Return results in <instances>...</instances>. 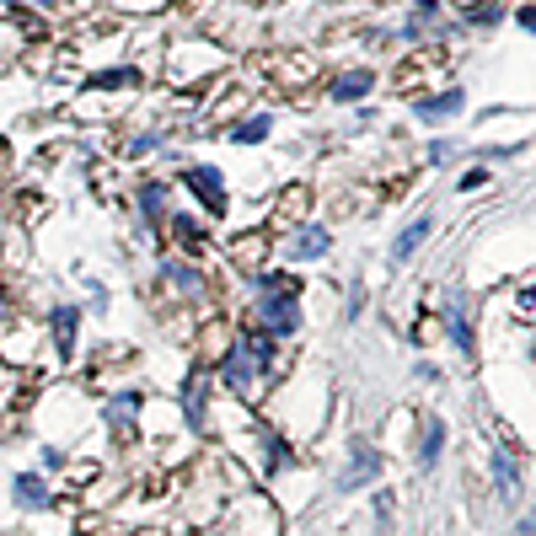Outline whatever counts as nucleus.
Returning <instances> with one entry per match:
<instances>
[{
  "label": "nucleus",
  "mask_w": 536,
  "mask_h": 536,
  "mask_svg": "<svg viewBox=\"0 0 536 536\" xmlns=\"http://www.w3.org/2000/svg\"><path fill=\"white\" fill-rule=\"evenodd\" d=\"M182 178H188V188H193L210 210H220V204H226V188H220V172H215V167H188Z\"/></svg>",
  "instance_id": "nucleus-3"
},
{
  "label": "nucleus",
  "mask_w": 536,
  "mask_h": 536,
  "mask_svg": "<svg viewBox=\"0 0 536 536\" xmlns=\"http://www.w3.org/2000/svg\"><path fill=\"white\" fill-rule=\"evenodd\" d=\"M462 108V92H440V97H424L414 113L418 119H445V113H456Z\"/></svg>",
  "instance_id": "nucleus-10"
},
{
  "label": "nucleus",
  "mask_w": 536,
  "mask_h": 536,
  "mask_svg": "<svg viewBox=\"0 0 536 536\" xmlns=\"http://www.w3.org/2000/svg\"><path fill=\"white\" fill-rule=\"evenodd\" d=\"M493 482H499V493H510V482H515V462H510V451H499V456H493Z\"/></svg>",
  "instance_id": "nucleus-12"
},
{
  "label": "nucleus",
  "mask_w": 536,
  "mask_h": 536,
  "mask_svg": "<svg viewBox=\"0 0 536 536\" xmlns=\"http://www.w3.org/2000/svg\"><path fill=\"white\" fill-rule=\"evenodd\" d=\"M151 145H161V134H134V140H129V145H123V151H129V156H145V151H151Z\"/></svg>",
  "instance_id": "nucleus-14"
},
{
  "label": "nucleus",
  "mask_w": 536,
  "mask_h": 536,
  "mask_svg": "<svg viewBox=\"0 0 536 536\" xmlns=\"http://www.w3.org/2000/svg\"><path fill=\"white\" fill-rule=\"evenodd\" d=\"M370 473H375V451H365L359 445V456H355V467L338 477V488H359V482H370Z\"/></svg>",
  "instance_id": "nucleus-11"
},
{
  "label": "nucleus",
  "mask_w": 536,
  "mask_h": 536,
  "mask_svg": "<svg viewBox=\"0 0 536 536\" xmlns=\"http://www.w3.org/2000/svg\"><path fill=\"white\" fill-rule=\"evenodd\" d=\"M322 252H327V231H322V226H306V231L290 241V258H296V263H306V258H322Z\"/></svg>",
  "instance_id": "nucleus-7"
},
{
  "label": "nucleus",
  "mask_w": 536,
  "mask_h": 536,
  "mask_svg": "<svg viewBox=\"0 0 536 536\" xmlns=\"http://www.w3.org/2000/svg\"><path fill=\"white\" fill-rule=\"evenodd\" d=\"M521 27H526V33H536V5H526V11H521Z\"/></svg>",
  "instance_id": "nucleus-18"
},
{
  "label": "nucleus",
  "mask_w": 536,
  "mask_h": 536,
  "mask_svg": "<svg viewBox=\"0 0 536 536\" xmlns=\"http://www.w3.org/2000/svg\"><path fill=\"white\" fill-rule=\"evenodd\" d=\"M38 5H49V0H38Z\"/></svg>",
  "instance_id": "nucleus-20"
},
{
  "label": "nucleus",
  "mask_w": 536,
  "mask_h": 536,
  "mask_svg": "<svg viewBox=\"0 0 536 536\" xmlns=\"http://www.w3.org/2000/svg\"><path fill=\"white\" fill-rule=\"evenodd\" d=\"M263 359H268L263 338H241L237 349L226 355V365H220V370H226V381H231L237 392H252V381H258V365H263Z\"/></svg>",
  "instance_id": "nucleus-1"
},
{
  "label": "nucleus",
  "mask_w": 536,
  "mask_h": 536,
  "mask_svg": "<svg viewBox=\"0 0 536 536\" xmlns=\"http://www.w3.org/2000/svg\"><path fill=\"white\" fill-rule=\"evenodd\" d=\"M11 493H16V504H22V510H49V488H44L33 473H16Z\"/></svg>",
  "instance_id": "nucleus-4"
},
{
  "label": "nucleus",
  "mask_w": 536,
  "mask_h": 536,
  "mask_svg": "<svg viewBox=\"0 0 536 536\" xmlns=\"http://www.w3.org/2000/svg\"><path fill=\"white\" fill-rule=\"evenodd\" d=\"M188 414L193 418L204 414V386H199V381H193V392H188Z\"/></svg>",
  "instance_id": "nucleus-16"
},
{
  "label": "nucleus",
  "mask_w": 536,
  "mask_h": 536,
  "mask_svg": "<svg viewBox=\"0 0 536 536\" xmlns=\"http://www.w3.org/2000/svg\"><path fill=\"white\" fill-rule=\"evenodd\" d=\"M263 134H268V119H263V113H258V119H247V123L237 129L241 145H252V140H263Z\"/></svg>",
  "instance_id": "nucleus-13"
},
{
  "label": "nucleus",
  "mask_w": 536,
  "mask_h": 536,
  "mask_svg": "<svg viewBox=\"0 0 536 536\" xmlns=\"http://www.w3.org/2000/svg\"><path fill=\"white\" fill-rule=\"evenodd\" d=\"M440 451H445V424H440V418H429V424H424V440H418V462H424V467H434V462H440Z\"/></svg>",
  "instance_id": "nucleus-8"
},
{
  "label": "nucleus",
  "mask_w": 536,
  "mask_h": 536,
  "mask_svg": "<svg viewBox=\"0 0 536 536\" xmlns=\"http://www.w3.org/2000/svg\"><path fill=\"white\" fill-rule=\"evenodd\" d=\"M0 5H16V0H0Z\"/></svg>",
  "instance_id": "nucleus-19"
},
{
  "label": "nucleus",
  "mask_w": 536,
  "mask_h": 536,
  "mask_svg": "<svg viewBox=\"0 0 536 536\" xmlns=\"http://www.w3.org/2000/svg\"><path fill=\"white\" fill-rule=\"evenodd\" d=\"M445 322H451V338H456V349H462V355H473V327H467V296H456V300H451Z\"/></svg>",
  "instance_id": "nucleus-6"
},
{
  "label": "nucleus",
  "mask_w": 536,
  "mask_h": 536,
  "mask_svg": "<svg viewBox=\"0 0 536 536\" xmlns=\"http://www.w3.org/2000/svg\"><path fill=\"white\" fill-rule=\"evenodd\" d=\"M123 81L134 86V75H129V70H108V75H92V86H123Z\"/></svg>",
  "instance_id": "nucleus-15"
},
{
  "label": "nucleus",
  "mask_w": 536,
  "mask_h": 536,
  "mask_svg": "<svg viewBox=\"0 0 536 536\" xmlns=\"http://www.w3.org/2000/svg\"><path fill=\"white\" fill-rule=\"evenodd\" d=\"M515 536H536V510L526 515V521H521V526H515Z\"/></svg>",
  "instance_id": "nucleus-17"
},
{
  "label": "nucleus",
  "mask_w": 536,
  "mask_h": 536,
  "mask_svg": "<svg viewBox=\"0 0 536 536\" xmlns=\"http://www.w3.org/2000/svg\"><path fill=\"white\" fill-rule=\"evenodd\" d=\"M258 317H263L268 333H296L300 327V306H296V296H285V290H274V296L258 300Z\"/></svg>",
  "instance_id": "nucleus-2"
},
{
  "label": "nucleus",
  "mask_w": 536,
  "mask_h": 536,
  "mask_svg": "<svg viewBox=\"0 0 536 536\" xmlns=\"http://www.w3.org/2000/svg\"><path fill=\"white\" fill-rule=\"evenodd\" d=\"M424 237H429V215H424V220H414V226L403 231V237L392 241V263H408V258L418 252V241H424Z\"/></svg>",
  "instance_id": "nucleus-9"
},
{
  "label": "nucleus",
  "mask_w": 536,
  "mask_h": 536,
  "mask_svg": "<svg viewBox=\"0 0 536 536\" xmlns=\"http://www.w3.org/2000/svg\"><path fill=\"white\" fill-rule=\"evenodd\" d=\"M370 86H375V75H370V70H349V75H338V81H333V97H338V102H359Z\"/></svg>",
  "instance_id": "nucleus-5"
}]
</instances>
